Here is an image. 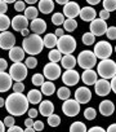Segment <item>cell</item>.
<instances>
[{
	"instance_id": "1",
	"label": "cell",
	"mask_w": 116,
	"mask_h": 132,
	"mask_svg": "<svg viewBox=\"0 0 116 132\" xmlns=\"http://www.w3.org/2000/svg\"><path fill=\"white\" fill-rule=\"evenodd\" d=\"M28 104L30 102L27 100V96H25L23 93H17V92L11 93L5 100L7 111L13 117H21L25 113H27Z\"/></svg>"
},
{
	"instance_id": "2",
	"label": "cell",
	"mask_w": 116,
	"mask_h": 132,
	"mask_svg": "<svg viewBox=\"0 0 116 132\" xmlns=\"http://www.w3.org/2000/svg\"><path fill=\"white\" fill-rule=\"evenodd\" d=\"M22 48H23L25 53H28L31 56H35V54L41 53V51L44 48V42L40 38V35L31 34V35H28L27 38L23 39Z\"/></svg>"
},
{
	"instance_id": "3",
	"label": "cell",
	"mask_w": 116,
	"mask_h": 132,
	"mask_svg": "<svg viewBox=\"0 0 116 132\" xmlns=\"http://www.w3.org/2000/svg\"><path fill=\"white\" fill-rule=\"evenodd\" d=\"M97 74L102 79H112L116 75V62L111 58L99 61L97 65Z\"/></svg>"
},
{
	"instance_id": "4",
	"label": "cell",
	"mask_w": 116,
	"mask_h": 132,
	"mask_svg": "<svg viewBox=\"0 0 116 132\" xmlns=\"http://www.w3.org/2000/svg\"><path fill=\"white\" fill-rule=\"evenodd\" d=\"M78 63L84 70H92L97 65V57L92 51H81L76 58Z\"/></svg>"
},
{
	"instance_id": "5",
	"label": "cell",
	"mask_w": 116,
	"mask_h": 132,
	"mask_svg": "<svg viewBox=\"0 0 116 132\" xmlns=\"http://www.w3.org/2000/svg\"><path fill=\"white\" fill-rule=\"evenodd\" d=\"M57 49L63 54H72V52L76 49V40L72 35H63L58 38L57 42Z\"/></svg>"
},
{
	"instance_id": "6",
	"label": "cell",
	"mask_w": 116,
	"mask_h": 132,
	"mask_svg": "<svg viewBox=\"0 0 116 132\" xmlns=\"http://www.w3.org/2000/svg\"><path fill=\"white\" fill-rule=\"evenodd\" d=\"M27 73V68L23 62H16L9 69V75L14 82H22L23 79H26Z\"/></svg>"
},
{
	"instance_id": "7",
	"label": "cell",
	"mask_w": 116,
	"mask_h": 132,
	"mask_svg": "<svg viewBox=\"0 0 116 132\" xmlns=\"http://www.w3.org/2000/svg\"><path fill=\"white\" fill-rule=\"evenodd\" d=\"M112 45L106 42V40H102V42H98L95 45H94V49H93V53L95 54L97 58H101V60H107L110 58V56L112 54Z\"/></svg>"
},
{
	"instance_id": "8",
	"label": "cell",
	"mask_w": 116,
	"mask_h": 132,
	"mask_svg": "<svg viewBox=\"0 0 116 132\" xmlns=\"http://www.w3.org/2000/svg\"><path fill=\"white\" fill-rule=\"evenodd\" d=\"M61 74H62V70H61V66L58 63L49 62L44 66V69H43V75L48 80H57L61 77Z\"/></svg>"
},
{
	"instance_id": "9",
	"label": "cell",
	"mask_w": 116,
	"mask_h": 132,
	"mask_svg": "<svg viewBox=\"0 0 116 132\" xmlns=\"http://www.w3.org/2000/svg\"><path fill=\"white\" fill-rule=\"evenodd\" d=\"M62 111L67 117H76L80 113V104L76 100H66L62 105Z\"/></svg>"
},
{
	"instance_id": "10",
	"label": "cell",
	"mask_w": 116,
	"mask_h": 132,
	"mask_svg": "<svg viewBox=\"0 0 116 132\" xmlns=\"http://www.w3.org/2000/svg\"><path fill=\"white\" fill-rule=\"evenodd\" d=\"M13 47H16V38L11 31H4L0 34V48L11 51Z\"/></svg>"
},
{
	"instance_id": "11",
	"label": "cell",
	"mask_w": 116,
	"mask_h": 132,
	"mask_svg": "<svg viewBox=\"0 0 116 132\" xmlns=\"http://www.w3.org/2000/svg\"><path fill=\"white\" fill-rule=\"evenodd\" d=\"M108 26L106 23V21L101 20V18H97L94 20L93 22H90V32L94 35V36H102L106 34Z\"/></svg>"
},
{
	"instance_id": "12",
	"label": "cell",
	"mask_w": 116,
	"mask_h": 132,
	"mask_svg": "<svg viewBox=\"0 0 116 132\" xmlns=\"http://www.w3.org/2000/svg\"><path fill=\"white\" fill-rule=\"evenodd\" d=\"M80 7L78 3L75 2H69L65 7H63V16L67 20H75L79 14H80Z\"/></svg>"
},
{
	"instance_id": "13",
	"label": "cell",
	"mask_w": 116,
	"mask_h": 132,
	"mask_svg": "<svg viewBox=\"0 0 116 132\" xmlns=\"http://www.w3.org/2000/svg\"><path fill=\"white\" fill-rule=\"evenodd\" d=\"M92 98V92L88 87H79L75 91V100L79 104H88Z\"/></svg>"
},
{
	"instance_id": "14",
	"label": "cell",
	"mask_w": 116,
	"mask_h": 132,
	"mask_svg": "<svg viewBox=\"0 0 116 132\" xmlns=\"http://www.w3.org/2000/svg\"><path fill=\"white\" fill-rule=\"evenodd\" d=\"M80 80V75L76 70H66L63 74H62V82L71 87V86H75L78 84V82Z\"/></svg>"
},
{
	"instance_id": "15",
	"label": "cell",
	"mask_w": 116,
	"mask_h": 132,
	"mask_svg": "<svg viewBox=\"0 0 116 132\" xmlns=\"http://www.w3.org/2000/svg\"><path fill=\"white\" fill-rule=\"evenodd\" d=\"M94 89H95V93L98 96H107L110 92H111V84L107 79H99L95 82L94 84Z\"/></svg>"
},
{
	"instance_id": "16",
	"label": "cell",
	"mask_w": 116,
	"mask_h": 132,
	"mask_svg": "<svg viewBox=\"0 0 116 132\" xmlns=\"http://www.w3.org/2000/svg\"><path fill=\"white\" fill-rule=\"evenodd\" d=\"M12 27L13 30L16 31H22V30H26L28 27V20L22 16V14H18L16 16L13 20H12Z\"/></svg>"
},
{
	"instance_id": "17",
	"label": "cell",
	"mask_w": 116,
	"mask_h": 132,
	"mask_svg": "<svg viewBox=\"0 0 116 132\" xmlns=\"http://www.w3.org/2000/svg\"><path fill=\"white\" fill-rule=\"evenodd\" d=\"M79 16L85 22H93L95 20V17H97V12H95V9L93 7L88 5V7H84V8L80 9V14Z\"/></svg>"
},
{
	"instance_id": "18",
	"label": "cell",
	"mask_w": 116,
	"mask_h": 132,
	"mask_svg": "<svg viewBox=\"0 0 116 132\" xmlns=\"http://www.w3.org/2000/svg\"><path fill=\"white\" fill-rule=\"evenodd\" d=\"M13 87V79L5 71L0 73V92H7Z\"/></svg>"
},
{
	"instance_id": "19",
	"label": "cell",
	"mask_w": 116,
	"mask_h": 132,
	"mask_svg": "<svg viewBox=\"0 0 116 132\" xmlns=\"http://www.w3.org/2000/svg\"><path fill=\"white\" fill-rule=\"evenodd\" d=\"M30 29H31V31L34 32V34H36V35H41L43 32H45V30H46V22L44 21V20H41V18H36V20H34V21H31V23H30Z\"/></svg>"
},
{
	"instance_id": "20",
	"label": "cell",
	"mask_w": 116,
	"mask_h": 132,
	"mask_svg": "<svg viewBox=\"0 0 116 132\" xmlns=\"http://www.w3.org/2000/svg\"><path fill=\"white\" fill-rule=\"evenodd\" d=\"M80 79L83 80L85 86H92V84H95V82L98 80V74L94 70H85L83 75L80 77Z\"/></svg>"
},
{
	"instance_id": "21",
	"label": "cell",
	"mask_w": 116,
	"mask_h": 132,
	"mask_svg": "<svg viewBox=\"0 0 116 132\" xmlns=\"http://www.w3.org/2000/svg\"><path fill=\"white\" fill-rule=\"evenodd\" d=\"M113 111H115V105L111 100H103L99 104V113L103 117H110V115H112Z\"/></svg>"
},
{
	"instance_id": "22",
	"label": "cell",
	"mask_w": 116,
	"mask_h": 132,
	"mask_svg": "<svg viewBox=\"0 0 116 132\" xmlns=\"http://www.w3.org/2000/svg\"><path fill=\"white\" fill-rule=\"evenodd\" d=\"M39 113H40L41 115L46 117V118H48L49 115L54 114V105H53V102H52V101H48V100L41 101V102H40V106H39Z\"/></svg>"
},
{
	"instance_id": "23",
	"label": "cell",
	"mask_w": 116,
	"mask_h": 132,
	"mask_svg": "<svg viewBox=\"0 0 116 132\" xmlns=\"http://www.w3.org/2000/svg\"><path fill=\"white\" fill-rule=\"evenodd\" d=\"M9 58L16 63V62H22V60L25 58V51L21 47H13L9 51Z\"/></svg>"
},
{
	"instance_id": "24",
	"label": "cell",
	"mask_w": 116,
	"mask_h": 132,
	"mask_svg": "<svg viewBox=\"0 0 116 132\" xmlns=\"http://www.w3.org/2000/svg\"><path fill=\"white\" fill-rule=\"evenodd\" d=\"M37 8H39V12H41L43 14H49L54 9V3L52 0H40Z\"/></svg>"
},
{
	"instance_id": "25",
	"label": "cell",
	"mask_w": 116,
	"mask_h": 132,
	"mask_svg": "<svg viewBox=\"0 0 116 132\" xmlns=\"http://www.w3.org/2000/svg\"><path fill=\"white\" fill-rule=\"evenodd\" d=\"M61 63L66 70H74L78 61H76V57H74L72 54H65L61 60Z\"/></svg>"
},
{
	"instance_id": "26",
	"label": "cell",
	"mask_w": 116,
	"mask_h": 132,
	"mask_svg": "<svg viewBox=\"0 0 116 132\" xmlns=\"http://www.w3.org/2000/svg\"><path fill=\"white\" fill-rule=\"evenodd\" d=\"M43 42H44V47L50 48V49H54V47H57L58 38H57L54 34H46V35L44 36Z\"/></svg>"
},
{
	"instance_id": "27",
	"label": "cell",
	"mask_w": 116,
	"mask_h": 132,
	"mask_svg": "<svg viewBox=\"0 0 116 132\" xmlns=\"http://www.w3.org/2000/svg\"><path fill=\"white\" fill-rule=\"evenodd\" d=\"M41 91L39 89H31L28 93H27V100L30 104H37V102H41Z\"/></svg>"
},
{
	"instance_id": "28",
	"label": "cell",
	"mask_w": 116,
	"mask_h": 132,
	"mask_svg": "<svg viewBox=\"0 0 116 132\" xmlns=\"http://www.w3.org/2000/svg\"><path fill=\"white\" fill-rule=\"evenodd\" d=\"M55 92V86L53 82H44L41 86V93L45 96H52Z\"/></svg>"
},
{
	"instance_id": "29",
	"label": "cell",
	"mask_w": 116,
	"mask_h": 132,
	"mask_svg": "<svg viewBox=\"0 0 116 132\" xmlns=\"http://www.w3.org/2000/svg\"><path fill=\"white\" fill-rule=\"evenodd\" d=\"M12 26V21L7 14H0V31L4 32L8 30V27Z\"/></svg>"
},
{
	"instance_id": "30",
	"label": "cell",
	"mask_w": 116,
	"mask_h": 132,
	"mask_svg": "<svg viewBox=\"0 0 116 132\" xmlns=\"http://www.w3.org/2000/svg\"><path fill=\"white\" fill-rule=\"evenodd\" d=\"M48 57H49V61H50V62L58 63V62L62 60V53L58 51V49H52V51H49Z\"/></svg>"
},
{
	"instance_id": "31",
	"label": "cell",
	"mask_w": 116,
	"mask_h": 132,
	"mask_svg": "<svg viewBox=\"0 0 116 132\" xmlns=\"http://www.w3.org/2000/svg\"><path fill=\"white\" fill-rule=\"evenodd\" d=\"M57 96L60 100H69L70 96H71V91L69 89V87H61V88H58V92H57Z\"/></svg>"
},
{
	"instance_id": "32",
	"label": "cell",
	"mask_w": 116,
	"mask_h": 132,
	"mask_svg": "<svg viewBox=\"0 0 116 132\" xmlns=\"http://www.w3.org/2000/svg\"><path fill=\"white\" fill-rule=\"evenodd\" d=\"M37 13H39V9L35 8V7H27L26 11H25V17L27 20H36L37 18Z\"/></svg>"
},
{
	"instance_id": "33",
	"label": "cell",
	"mask_w": 116,
	"mask_h": 132,
	"mask_svg": "<svg viewBox=\"0 0 116 132\" xmlns=\"http://www.w3.org/2000/svg\"><path fill=\"white\" fill-rule=\"evenodd\" d=\"M86 126L83 122H74L70 126V132H86Z\"/></svg>"
},
{
	"instance_id": "34",
	"label": "cell",
	"mask_w": 116,
	"mask_h": 132,
	"mask_svg": "<svg viewBox=\"0 0 116 132\" xmlns=\"http://www.w3.org/2000/svg\"><path fill=\"white\" fill-rule=\"evenodd\" d=\"M63 30L65 31H69V32H72L74 30H76V27H78V22H76V20H65V22H63Z\"/></svg>"
},
{
	"instance_id": "35",
	"label": "cell",
	"mask_w": 116,
	"mask_h": 132,
	"mask_svg": "<svg viewBox=\"0 0 116 132\" xmlns=\"http://www.w3.org/2000/svg\"><path fill=\"white\" fill-rule=\"evenodd\" d=\"M102 4H103V9L107 11L108 13L116 11V0H104Z\"/></svg>"
},
{
	"instance_id": "36",
	"label": "cell",
	"mask_w": 116,
	"mask_h": 132,
	"mask_svg": "<svg viewBox=\"0 0 116 132\" xmlns=\"http://www.w3.org/2000/svg\"><path fill=\"white\" fill-rule=\"evenodd\" d=\"M48 124L50 127H58L61 124V118L58 117L57 114H52L48 117Z\"/></svg>"
},
{
	"instance_id": "37",
	"label": "cell",
	"mask_w": 116,
	"mask_h": 132,
	"mask_svg": "<svg viewBox=\"0 0 116 132\" xmlns=\"http://www.w3.org/2000/svg\"><path fill=\"white\" fill-rule=\"evenodd\" d=\"M52 22H53V25H55V26L63 25V22H65V16H63V13H54L53 17H52Z\"/></svg>"
},
{
	"instance_id": "38",
	"label": "cell",
	"mask_w": 116,
	"mask_h": 132,
	"mask_svg": "<svg viewBox=\"0 0 116 132\" xmlns=\"http://www.w3.org/2000/svg\"><path fill=\"white\" fill-rule=\"evenodd\" d=\"M81 40H83V43L85 44V45H92V44H94V40H95V36L89 31V32H85L84 35H83V38H81Z\"/></svg>"
},
{
	"instance_id": "39",
	"label": "cell",
	"mask_w": 116,
	"mask_h": 132,
	"mask_svg": "<svg viewBox=\"0 0 116 132\" xmlns=\"http://www.w3.org/2000/svg\"><path fill=\"white\" fill-rule=\"evenodd\" d=\"M31 82H32V84L34 86H36V87H41L43 86V83L45 82L44 80V75L43 74H34L32 75V79H31Z\"/></svg>"
},
{
	"instance_id": "40",
	"label": "cell",
	"mask_w": 116,
	"mask_h": 132,
	"mask_svg": "<svg viewBox=\"0 0 116 132\" xmlns=\"http://www.w3.org/2000/svg\"><path fill=\"white\" fill-rule=\"evenodd\" d=\"M84 117H85V119H88V120H93V119H95V117H97V111H95V109H94V108H88V109H85V111H84Z\"/></svg>"
},
{
	"instance_id": "41",
	"label": "cell",
	"mask_w": 116,
	"mask_h": 132,
	"mask_svg": "<svg viewBox=\"0 0 116 132\" xmlns=\"http://www.w3.org/2000/svg\"><path fill=\"white\" fill-rule=\"evenodd\" d=\"M25 65H26V68L27 69H35L36 66H37V60L31 56V57H27V60L25 61Z\"/></svg>"
},
{
	"instance_id": "42",
	"label": "cell",
	"mask_w": 116,
	"mask_h": 132,
	"mask_svg": "<svg viewBox=\"0 0 116 132\" xmlns=\"http://www.w3.org/2000/svg\"><path fill=\"white\" fill-rule=\"evenodd\" d=\"M106 35L108 40H115L116 39V26H110L106 31Z\"/></svg>"
},
{
	"instance_id": "43",
	"label": "cell",
	"mask_w": 116,
	"mask_h": 132,
	"mask_svg": "<svg viewBox=\"0 0 116 132\" xmlns=\"http://www.w3.org/2000/svg\"><path fill=\"white\" fill-rule=\"evenodd\" d=\"M13 92H17V93H22L23 92V89H25V84L22 83V82H16L14 84H13Z\"/></svg>"
},
{
	"instance_id": "44",
	"label": "cell",
	"mask_w": 116,
	"mask_h": 132,
	"mask_svg": "<svg viewBox=\"0 0 116 132\" xmlns=\"http://www.w3.org/2000/svg\"><path fill=\"white\" fill-rule=\"evenodd\" d=\"M3 122H4V126H5V127L11 128V127L14 126V117H13V115H8V117L4 118Z\"/></svg>"
},
{
	"instance_id": "45",
	"label": "cell",
	"mask_w": 116,
	"mask_h": 132,
	"mask_svg": "<svg viewBox=\"0 0 116 132\" xmlns=\"http://www.w3.org/2000/svg\"><path fill=\"white\" fill-rule=\"evenodd\" d=\"M14 9L17 12H25L26 11V3L25 2H16L14 3Z\"/></svg>"
},
{
	"instance_id": "46",
	"label": "cell",
	"mask_w": 116,
	"mask_h": 132,
	"mask_svg": "<svg viewBox=\"0 0 116 132\" xmlns=\"http://www.w3.org/2000/svg\"><path fill=\"white\" fill-rule=\"evenodd\" d=\"M32 128H34L35 131H43V129H44V123H43L41 120H35Z\"/></svg>"
},
{
	"instance_id": "47",
	"label": "cell",
	"mask_w": 116,
	"mask_h": 132,
	"mask_svg": "<svg viewBox=\"0 0 116 132\" xmlns=\"http://www.w3.org/2000/svg\"><path fill=\"white\" fill-rule=\"evenodd\" d=\"M7 9H8V4L4 0H0V14H5L7 13Z\"/></svg>"
},
{
	"instance_id": "48",
	"label": "cell",
	"mask_w": 116,
	"mask_h": 132,
	"mask_svg": "<svg viewBox=\"0 0 116 132\" xmlns=\"http://www.w3.org/2000/svg\"><path fill=\"white\" fill-rule=\"evenodd\" d=\"M7 68H8V62H7V60H4V58L0 57V73H2V71H5Z\"/></svg>"
},
{
	"instance_id": "49",
	"label": "cell",
	"mask_w": 116,
	"mask_h": 132,
	"mask_svg": "<svg viewBox=\"0 0 116 132\" xmlns=\"http://www.w3.org/2000/svg\"><path fill=\"white\" fill-rule=\"evenodd\" d=\"M99 18H101V20H103V21H106V20H108V18H110V13H108L107 11L102 9V11L99 12Z\"/></svg>"
},
{
	"instance_id": "50",
	"label": "cell",
	"mask_w": 116,
	"mask_h": 132,
	"mask_svg": "<svg viewBox=\"0 0 116 132\" xmlns=\"http://www.w3.org/2000/svg\"><path fill=\"white\" fill-rule=\"evenodd\" d=\"M86 132H106V129L99 127V126H94V127L89 128V131H86Z\"/></svg>"
},
{
	"instance_id": "51",
	"label": "cell",
	"mask_w": 116,
	"mask_h": 132,
	"mask_svg": "<svg viewBox=\"0 0 116 132\" xmlns=\"http://www.w3.org/2000/svg\"><path fill=\"white\" fill-rule=\"evenodd\" d=\"M28 117L31 118V119H34V118H36L37 117V110L36 109H28Z\"/></svg>"
},
{
	"instance_id": "52",
	"label": "cell",
	"mask_w": 116,
	"mask_h": 132,
	"mask_svg": "<svg viewBox=\"0 0 116 132\" xmlns=\"http://www.w3.org/2000/svg\"><path fill=\"white\" fill-rule=\"evenodd\" d=\"M7 132H25V131H23L21 127H18V126H16V124H14V126H13V127H11Z\"/></svg>"
},
{
	"instance_id": "53",
	"label": "cell",
	"mask_w": 116,
	"mask_h": 132,
	"mask_svg": "<svg viewBox=\"0 0 116 132\" xmlns=\"http://www.w3.org/2000/svg\"><path fill=\"white\" fill-rule=\"evenodd\" d=\"M110 84H111V91H113V92L116 93V75H115V77L111 79Z\"/></svg>"
},
{
	"instance_id": "54",
	"label": "cell",
	"mask_w": 116,
	"mask_h": 132,
	"mask_svg": "<svg viewBox=\"0 0 116 132\" xmlns=\"http://www.w3.org/2000/svg\"><path fill=\"white\" fill-rule=\"evenodd\" d=\"M54 35H55L57 38H61V36L65 35V30H63V29H57L55 32H54Z\"/></svg>"
},
{
	"instance_id": "55",
	"label": "cell",
	"mask_w": 116,
	"mask_h": 132,
	"mask_svg": "<svg viewBox=\"0 0 116 132\" xmlns=\"http://www.w3.org/2000/svg\"><path fill=\"white\" fill-rule=\"evenodd\" d=\"M25 126H26V128H27V127H34V120H32L31 118H27V119L25 120Z\"/></svg>"
},
{
	"instance_id": "56",
	"label": "cell",
	"mask_w": 116,
	"mask_h": 132,
	"mask_svg": "<svg viewBox=\"0 0 116 132\" xmlns=\"http://www.w3.org/2000/svg\"><path fill=\"white\" fill-rule=\"evenodd\" d=\"M106 132H116V123L110 124V126H108V128L106 129Z\"/></svg>"
},
{
	"instance_id": "57",
	"label": "cell",
	"mask_w": 116,
	"mask_h": 132,
	"mask_svg": "<svg viewBox=\"0 0 116 132\" xmlns=\"http://www.w3.org/2000/svg\"><path fill=\"white\" fill-rule=\"evenodd\" d=\"M97 4H99V0H88L89 7H93V5H97Z\"/></svg>"
},
{
	"instance_id": "58",
	"label": "cell",
	"mask_w": 116,
	"mask_h": 132,
	"mask_svg": "<svg viewBox=\"0 0 116 132\" xmlns=\"http://www.w3.org/2000/svg\"><path fill=\"white\" fill-rule=\"evenodd\" d=\"M21 34H22V36L27 38V36L30 35V30H27V29H26V30H22V31H21Z\"/></svg>"
},
{
	"instance_id": "59",
	"label": "cell",
	"mask_w": 116,
	"mask_h": 132,
	"mask_svg": "<svg viewBox=\"0 0 116 132\" xmlns=\"http://www.w3.org/2000/svg\"><path fill=\"white\" fill-rule=\"evenodd\" d=\"M57 3L60 4V5H63V7H65V5L69 3V0H57Z\"/></svg>"
},
{
	"instance_id": "60",
	"label": "cell",
	"mask_w": 116,
	"mask_h": 132,
	"mask_svg": "<svg viewBox=\"0 0 116 132\" xmlns=\"http://www.w3.org/2000/svg\"><path fill=\"white\" fill-rule=\"evenodd\" d=\"M0 132H5V126L3 120H0Z\"/></svg>"
},
{
	"instance_id": "61",
	"label": "cell",
	"mask_w": 116,
	"mask_h": 132,
	"mask_svg": "<svg viewBox=\"0 0 116 132\" xmlns=\"http://www.w3.org/2000/svg\"><path fill=\"white\" fill-rule=\"evenodd\" d=\"M3 106H5V100L3 97H0V108H3Z\"/></svg>"
},
{
	"instance_id": "62",
	"label": "cell",
	"mask_w": 116,
	"mask_h": 132,
	"mask_svg": "<svg viewBox=\"0 0 116 132\" xmlns=\"http://www.w3.org/2000/svg\"><path fill=\"white\" fill-rule=\"evenodd\" d=\"M25 132H36V131H35L32 127H27V128L25 129Z\"/></svg>"
},
{
	"instance_id": "63",
	"label": "cell",
	"mask_w": 116,
	"mask_h": 132,
	"mask_svg": "<svg viewBox=\"0 0 116 132\" xmlns=\"http://www.w3.org/2000/svg\"><path fill=\"white\" fill-rule=\"evenodd\" d=\"M35 3H36V0H27V4L30 7H32V4H35Z\"/></svg>"
},
{
	"instance_id": "64",
	"label": "cell",
	"mask_w": 116,
	"mask_h": 132,
	"mask_svg": "<svg viewBox=\"0 0 116 132\" xmlns=\"http://www.w3.org/2000/svg\"><path fill=\"white\" fill-rule=\"evenodd\" d=\"M115 52H116V45H115Z\"/></svg>"
}]
</instances>
